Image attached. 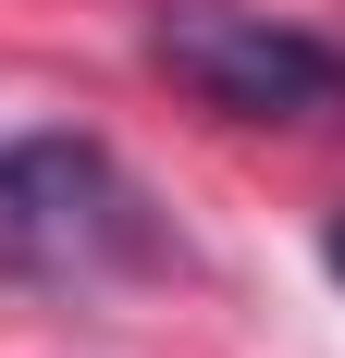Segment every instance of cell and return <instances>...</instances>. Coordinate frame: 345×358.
Segmentation results:
<instances>
[{
	"mask_svg": "<svg viewBox=\"0 0 345 358\" xmlns=\"http://www.w3.org/2000/svg\"><path fill=\"white\" fill-rule=\"evenodd\" d=\"M148 259L161 222L99 136H0V285H111Z\"/></svg>",
	"mask_w": 345,
	"mask_h": 358,
	"instance_id": "obj_1",
	"label": "cell"
},
{
	"mask_svg": "<svg viewBox=\"0 0 345 358\" xmlns=\"http://www.w3.org/2000/svg\"><path fill=\"white\" fill-rule=\"evenodd\" d=\"M148 62L222 124H345V50L284 13H235V0H185L161 13Z\"/></svg>",
	"mask_w": 345,
	"mask_h": 358,
	"instance_id": "obj_2",
	"label": "cell"
},
{
	"mask_svg": "<svg viewBox=\"0 0 345 358\" xmlns=\"http://www.w3.org/2000/svg\"><path fill=\"white\" fill-rule=\"evenodd\" d=\"M321 259H333V285H345V210H333V222H321Z\"/></svg>",
	"mask_w": 345,
	"mask_h": 358,
	"instance_id": "obj_3",
	"label": "cell"
}]
</instances>
